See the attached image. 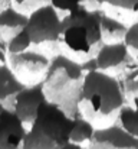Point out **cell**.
<instances>
[{"label":"cell","mask_w":138,"mask_h":149,"mask_svg":"<svg viewBox=\"0 0 138 149\" xmlns=\"http://www.w3.org/2000/svg\"><path fill=\"white\" fill-rule=\"evenodd\" d=\"M30 48H33V45H32L30 36H29L26 29L16 33L6 45L7 54H17V52H23V51H27Z\"/></svg>","instance_id":"17"},{"label":"cell","mask_w":138,"mask_h":149,"mask_svg":"<svg viewBox=\"0 0 138 149\" xmlns=\"http://www.w3.org/2000/svg\"><path fill=\"white\" fill-rule=\"evenodd\" d=\"M26 1H27V0H13L14 6H17V7H19V6H22L23 3H26Z\"/></svg>","instance_id":"23"},{"label":"cell","mask_w":138,"mask_h":149,"mask_svg":"<svg viewBox=\"0 0 138 149\" xmlns=\"http://www.w3.org/2000/svg\"><path fill=\"white\" fill-rule=\"evenodd\" d=\"M13 4H14L13 0H0V10L1 9H6V7H10Z\"/></svg>","instance_id":"22"},{"label":"cell","mask_w":138,"mask_h":149,"mask_svg":"<svg viewBox=\"0 0 138 149\" xmlns=\"http://www.w3.org/2000/svg\"><path fill=\"white\" fill-rule=\"evenodd\" d=\"M47 3H50V0H27L26 3H23L22 6H19V9L23 10V12H26V13H30L35 9H38V7H41L43 4H47Z\"/></svg>","instance_id":"20"},{"label":"cell","mask_w":138,"mask_h":149,"mask_svg":"<svg viewBox=\"0 0 138 149\" xmlns=\"http://www.w3.org/2000/svg\"><path fill=\"white\" fill-rule=\"evenodd\" d=\"M25 87H26V84L13 72V70L10 68L7 61H4V62L1 61L0 62V101L6 107L12 109L14 97Z\"/></svg>","instance_id":"12"},{"label":"cell","mask_w":138,"mask_h":149,"mask_svg":"<svg viewBox=\"0 0 138 149\" xmlns=\"http://www.w3.org/2000/svg\"><path fill=\"white\" fill-rule=\"evenodd\" d=\"M60 22L62 15L50 4H43L29 13L26 31L30 36L33 48L46 52L53 56L60 49Z\"/></svg>","instance_id":"5"},{"label":"cell","mask_w":138,"mask_h":149,"mask_svg":"<svg viewBox=\"0 0 138 149\" xmlns=\"http://www.w3.org/2000/svg\"><path fill=\"white\" fill-rule=\"evenodd\" d=\"M95 130H96V126L89 119H87L82 114H78V116L73 117V125H72L69 142L84 145V146H89Z\"/></svg>","instance_id":"14"},{"label":"cell","mask_w":138,"mask_h":149,"mask_svg":"<svg viewBox=\"0 0 138 149\" xmlns=\"http://www.w3.org/2000/svg\"><path fill=\"white\" fill-rule=\"evenodd\" d=\"M50 4L59 12V13H69L73 9L79 7L81 4H85L92 9H99V3L96 0H50Z\"/></svg>","instance_id":"18"},{"label":"cell","mask_w":138,"mask_h":149,"mask_svg":"<svg viewBox=\"0 0 138 149\" xmlns=\"http://www.w3.org/2000/svg\"><path fill=\"white\" fill-rule=\"evenodd\" d=\"M85 74L87 71L81 61L65 52L53 55L42 83L46 99L60 106L69 116H78Z\"/></svg>","instance_id":"3"},{"label":"cell","mask_w":138,"mask_h":149,"mask_svg":"<svg viewBox=\"0 0 138 149\" xmlns=\"http://www.w3.org/2000/svg\"><path fill=\"white\" fill-rule=\"evenodd\" d=\"M50 59H52L50 55L38 48H30L17 54H7L6 58L13 72L26 86L43 83L50 65Z\"/></svg>","instance_id":"6"},{"label":"cell","mask_w":138,"mask_h":149,"mask_svg":"<svg viewBox=\"0 0 138 149\" xmlns=\"http://www.w3.org/2000/svg\"><path fill=\"white\" fill-rule=\"evenodd\" d=\"M105 12H121L122 15L138 16V0H96Z\"/></svg>","instance_id":"16"},{"label":"cell","mask_w":138,"mask_h":149,"mask_svg":"<svg viewBox=\"0 0 138 149\" xmlns=\"http://www.w3.org/2000/svg\"><path fill=\"white\" fill-rule=\"evenodd\" d=\"M73 117L60 106L43 101L27 129L22 149H62L71 139Z\"/></svg>","instance_id":"4"},{"label":"cell","mask_w":138,"mask_h":149,"mask_svg":"<svg viewBox=\"0 0 138 149\" xmlns=\"http://www.w3.org/2000/svg\"><path fill=\"white\" fill-rule=\"evenodd\" d=\"M4 107H6V106H4V104H3V103H1V101H0V113H1V111H3V109H4Z\"/></svg>","instance_id":"24"},{"label":"cell","mask_w":138,"mask_h":149,"mask_svg":"<svg viewBox=\"0 0 138 149\" xmlns=\"http://www.w3.org/2000/svg\"><path fill=\"white\" fill-rule=\"evenodd\" d=\"M46 100L47 99H46L42 83L33 84V86H26L14 97L12 109L19 114V117L27 126H30L32 122L35 120L36 114H38V110H39L41 104Z\"/></svg>","instance_id":"10"},{"label":"cell","mask_w":138,"mask_h":149,"mask_svg":"<svg viewBox=\"0 0 138 149\" xmlns=\"http://www.w3.org/2000/svg\"><path fill=\"white\" fill-rule=\"evenodd\" d=\"M118 123L131 135L138 138V97L128 100L118 116Z\"/></svg>","instance_id":"15"},{"label":"cell","mask_w":138,"mask_h":149,"mask_svg":"<svg viewBox=\"0 0 138 149\" xmlns=\"http://www.w3.org/2000/svg\"><path fill=\"white\" fill-rule=\"evenodd\" d=\"M29 13L20 10L17 6H10L0 10V39L7 45V42L27 25Z\"/></svg>","instance_id":"11"},{"label":"cell","mask_w":138,"mask_h":149,"mask_svg":"<svg viewBox=\"0 0 138 149\" xmlns=\"http://www.w3.org/2000/svg\"><path fill=\"white\" fill-rule=\"evenodd\" d=\"M29 126L9 107L0 113V149H22Z\"/></svg>","instance_id":"9"},{"label":"cell","mask_w":138,"mask_h":149,"mask_svg":"<svg viewBox=\"0 0 138 149\" xmlns=\"http://www.w3.org/2000/svg\"><path fill=\"white\" fill-rule=\"evenodd\" d=\"M101 16L102 7L92 9L85 4L62 15L59 39L62 52L81 62L93 58L104 44Z\"/></svg>","instance_id":"2"},{"label":"cell","mask_w":138,"mask_h":149,"mask_svg":"<svg viewBox=\"0 0 138 149\" xmlns=\"http://www.w3.org/2000/svg\"><path fill=\"white\" fill-rule=\"evenodd\" d=\"M89 149H138V138L127 132L118 122L96 127Z\"/></svg>","instance_id":"8"},{"label":"cell","mask_w":138,"mask_h":149,"mask_svg":"<svg viewBox=\"0 0 138 149\" xmlns=\"http://www.w3.org/2000/svg\"><path fill=\"white\" fill-rule=\"evenodd\" d=\"M130 23L125 20L105 12L102 9L101 16V33H102V42L104 44H115V42H124L125 33L128 31Z\"/></svg>","instance_id":"13"},{"label":"cell","mask_w":138,"mask_h":149,"mask_svg":"<svg viewBox=\"0 0 138 149\" xmlns=\"http://www.w3.org/2000/svg\"><path fill=\"white\" fill-rule=\"evenodd\" d=\"M96 70L108 72L115 77H122L125 72L137 67V61L124 42L102 44V47L93 56Z\"/></svg>","instance_id":"7"},{"label":"cell","mask_w":138,"mask_h":149,"mask_svg":"<svg viewBox=\"0 0 138 149\" xmlns=\"http://www.w3.org/2000/svg\"><path fill=\"white\" fill-rule=\"evenodd\" d=\"M62 149H89L88 146H84V145H78V143H73V142H68Z\"/></svg>","instance_id":"21"},{"label":"cell","mask_w":138,"mask_h":149,"mask_svg":"<svg viewBox=\"0 0 138 149\" xmlns=\"http://www.w3.org/2000/svg\"><path fill=\"white\" fill-rule=\"evenodd\" d=\"M121 81H122L127 101L134 97H138V65L130 70L128 72H125L121 77Z\"/></svg>","instance_id":"19"},{"label":"cell","mask_w":138,"mask_h":149,"mask_svg":"<svg viewBox=\"0 0 138 149\" xmlns=\"http://www.w3.org/2000/svg\"><path fill=\"white\" fill-rule=\"evenodd\" d=\"M125 103L127 99L119 77L99 70L87 71L79 99V114L89 119L96 127H104L118 122L119 111Z\"/></svg>","instance_id":"1"},{"label":"cell","mask_w":138,"mask_h":149,"mask_svg":"<svg viewBox=\"0 0 138 149\" xmlns=\"http://www.w3.org/2000/svg\"><path fill=\"white\" fill-rule=\"evenodd\" d=\"M134 58H135V61H137V64H138V51L135 52V55H134Z\"/></svg>","instance_id":"25"}]
</instances>
